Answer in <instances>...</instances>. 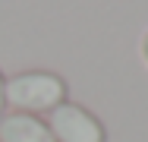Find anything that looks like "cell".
I'll return each mask as SVG.
<instances>
[{"instance_id":"obj_4","label":"cell","mask_w":148,"mask_h":142,"mask_svg":"<svg viewBox=\"0 0 148 142\" xmlns=\"http://www.w3.org/2000/svg\"><path fill=\"white\" fill-rule=\"evenodd\" d=\"M6 111V79H3V73H0V117Z\"/></svg>"},{"instance_id":"obj_5","label":"cell","mask_w":148,"mask_h":142,"mask_svg":"<svg viewBox=\"0 0 148 142\" xmlns=\"http://www.w3.org/2000/svg\"><path fill=\"white\" fill-rule=\"evenodd\" d=\"M139 51H142V60L148 63V28H145V35H142V44H139Z\"/></svg>"},{"instance_id":"obj_1","label":"cell","mask_w":148,"mask_h":142,"mask_svg":"<svg viewBox=\"0 0 148 142\" xmlns=\"http://www.w3.org/2000/svg\"><path fill=\"white\" fill-rule=\"evenodd\" d=\"M66 82L57 73L47 70H25L6 79V104L16 108L19 114H51L66 101Z\"/></svg>"},{"instance_id":"obj_3","label":"cell","mask_w":148,"mask_h":142,"mask_svg":"<svg viewBox=\"0 0 148 142\" xmlns=\"http://www.w3.org/2000/svg\"><path fill=\"white\" fill-rule=\"evenodd\" d=\"M0 142H57V139L41 117L13 111L0 117Z\"/></svg>"},{"instance_id":"obj_2","label":"cell","mask_w":148,"mask_h":142,"mask_svg":"<svg viewBox=\"0 0 148 142\" xmlns=\"http://www.w3.org/2000/svg\"><path fill=\"white\" fill-rule=\"evenodd\" d=\"M47 126L57 142H107L104 123L82 104L63 101L60 108L47 114Z\"/></svg>"}]
</instances>
